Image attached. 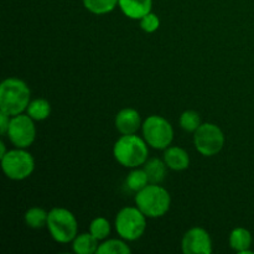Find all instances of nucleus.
Wrapping results in <instances>:
<instances>
[{"mask_svg": "<svg viewBox=\"0 0 254 254\" xmlns=\"http://www.w3.org/2000/svg\"><path fill=\"white\" fill-rule=\"evenodd\" d=\"M195 146L205 156H213L220 153L225 144V135L217 126L211 123L201 124L193 135Z\"/></svg>", "mask_w": 254, "mask_h": 254, "instance_id": "obj_8", "label": "nucleus"}, {"mask_svg": "<svg viewBox=\"0 0 254 254\" xmlns=\"http://www.w3.org/2000/svg\"><path fill=\"white\" fill-rule=\"evenodd\" d=\"M89 231H91V233L97 240L101 241L108 237L109 232H111V225H109V222L106 218L98 217L92 221Z\"/></svg>", "mask_w": 254, "mask_h": 254, "instance_id": "obj_23", "label": "nucleus"}, {"mask_svg": "<svg viewBox=\"0 0 254 254\" xmlns=\"http://www.w3.org/2000/svg\"><path fill=\"white\" fill-rule=\"evenodd\" d=\"M180 126L184 130L193 131L195 133L201 126V119L197 112L195 111H186L181 114L180 117Z\"/></svg>", "mask_w": 254, "mask_h": 254, "instance_id": "obj_22", "label": "nucleus"}, {"mask_svg": "<svg viewBox=\"0 0 254 254\" xmlns=\"http://www.w3.org/2000/svg\"><path fill=\"white\" fill-rule=\"evenodd\" d=\"M146 141L134 134L123 135L114 145V158L126 168H138L148 160V146Z\"/></svg>", "mask_w": 254, "mask_h": 254, "instance_id": "obj_3", "label": "nucleus"}, {"mask_svg": "<svg viewBox=\"0 0 254 254\" xmlns=\"http://www.w3.org/2000/svg\"><path fill=\"white\" fill-rule=\"evenodd\" d=\"M230 245L233 250L242 254L252 253V251H250L252 246V235L246 228H235L230 236Z\"/></svg>", "mask_w": 254, "mask_h": 254, "instance_id": "obj_14", "label": "nucleus"}, {"mask_svg": "<svg viewBox=\"0 0 254 254\" xmlns=\"http://www.w3.org/2000/svg\"><path fill=\"white\" fill-rule=\"evenodd\" d=\"M119 0H83L87 10L93 14H107L117 6Z\"/></svg>", "mask_w": 254, "mask_h": 254, "instance_id": "obj_20", "label": "nucleus"}, {"mask_svg": "<svg viewBox=\"0 0 254 254\" xmlns=\"http://www.w3.org/2000/svg\"><path fill=\"white\" fill-rule=\"evenodd\" d=\"M0 148H1V153H0V158H2V156L5 155V154H6V150H5V144L2 143H0Z\"/></svg>", "mask_w": 254, "mask_h": 254, "instance_id": "obj_26", "label": "nucleus"}, {"mask_svg": "<svg viewBox=\"0 0 254 254\" xmlns=\"http://www.w3.org/2000/svg\"><path fill=\"white\" fill-rule=\"evenodd\" d=\"M149 178L146 175L145 170H133L128 175L126 180V185L128 186L129 190L134 191V192H139L143 190L145 186H148Z\"/></svg>", "mask_w": 254, "mask_h": 254, "instance_id": "obj_19", "label": "nucleus"}, {"mask_svg": "<svg viewBox=\"0 0 254 254\" xmlns=\"http://www.w3.org/2000/svg\"><path fill=\"white\" fill-rule=\"evenodd\" d=\"M30 104V89L24 81L19 78H6L0 86V111L17 116L21 114Z\"/></svg>", "mask_w": 254, "mask_h": 254, "instance_id": "obj_1", "label": "nucleus"}, {"mask_svg": "<svg viewBox=\"0 0 254 254\" xmlns=\"http://www.w3.org/2000/svg\"><path fill=\"white\" fill-rule=\"evenodd\" d=\"M146 216L138 207H126L116 218V230L122 238L135 241L143 236L146 227Z\"/></svg>", "mask_w": 254, "mask_h": 254, "instance_id": "obj_5", "label": "nucleus"}, {"mask_svg": "<svg viewBox=\"0 0 254 254\" xmlns=\"http://www.w3.org/2000/svg\"><path fill=\"white\" fill-rule=\"evenodd\" d=\"M160 21H159V17L156 16L153 12H149L145 16H143L140 19V27L145 32H154L158 30Z\"/></svg>", "mask_w": 254, "mask_h": 254, "instance_id": "obj_24", "label": "nucleus"}, {"mask_svg": "<svg viewBox=\"0 0 254 254\" xmlns=\"http://www.w3.org/2000/svg\"><path fill=\"white\" fill-rule=\"evenodd\" d=\"M98 247V240L92 233H82L74 238L73 251L77 254L97 253Z\"/></svg>", "mask_w": 254, "mask_h": 254, "instance_id": "obj_16", "label": "nucleus"}, {"mask_svg": "<svg viewBox=\"0 0 254 254\" xmlns=\"http://www.w3.org/2000/svg\"><path fill=\"white\" fill-rule=\"evenodd\" d=\"M166 164L163 163L160 159L153 158L150 160H146L145 165H144V170H145L146 175L149 178V183L150 184H160L163 183L166 175Z\"/></svg>", "mask_w": 254, "mask_h": 254, "instance_id": "obj_15", "label": "nucleus"}, {"mask_svg": "<svg viewBox=\"0 0 254 254\" xmlns=\"http://www.w3.org/2000/svg\"><path fill=\"white\" fill-rule=\"evenodd\" d=\"M164 160L171 170L175 171L185 170L190 164V158H189L188 153L179 146H171V148L166 149L165 154H164Z\"/></svg>", "mask_w": 254, "mask_h": 254, "instance_id": "obj_13", "label": "nucleus"}, {"mask_svg": "<svg viewBox=\"0 0 254 254\" xmlns=\"http://www.w3.org/2000/svg\"><path fill=\"white\" fill-rule=\"evenodd\" d=\"M34 119L27 114H17L14 116L10 121L7 136L10 141L14 144L16 148L25 149L31 145L36 136V128H35Z\"/></svg>", "mask_w": 254, "mask_h": 254, "instance_id": "obj_9", "label": "nucleus"}, {"mask_svg": "<svg viewBox=\"0 0 254 254\" xmlns=\"http://www.w3.org/2000/svg\"><path fill=\"white\" fill-rule=\"evenodd\" d=\"M10 114L5 113V112L0 111V130H1L2 135L7 134V130H9V126H10Z\"/></svg>", "mask_w": 254, "mask_h": 254, "instance_id": "obj_25", "label": "nucleus"}, {"mask_svg": "<svg viewBox=\"0 0 254 254\" xmlns=\"http://www.w3.org/2000/svg\"><path fill=\"white\" fill-rule=\"evenodd\" d=\"M170 202L171 198L169 192L158 184L145 186L135 195L136 207L146 217L156 218L164 216L170 208Z\"/></svg>", "mask_w": 254, "mask_h": 254, "instance_id": "obj_2", "label": "nucleus"}, {"mask_svg": "<svg viewBox=\"0 0 254 254\" xmlns=\"http://www.w3.org/2000/svg\"><path fill=\"white\" fill-rule=\"evenodd\" d=\"M98 254H127L130 253V248L119 240H109L102 243L97 250Z\"/></svg>", "mask_w": 254, "mask_h": 254, "instance_id": "obj_21", "label": "nucleus"}, {"mask_svg": "<svg viewBox=\"0 0 254 254\" xmlns=\"http://www.w3.org/2000/svg\"><path fill=\"white\" fill-rule=\"evenodd\" d=\"M118 4L127 16L140 20L151 11L153 0H119Z\"/></svg>", "mask_w": 254, "mask_h": 254, "instance_id": "obj_12", "label": "nucleus"}, {"mask_svg": "<svg viewBox=\"0 0 254 254\" xmlns=\"http://www.w3.org/2000/svg\"><path fill=\"white\" fill-rule=\"evenodd\" d=\"M49 213L40 207H32L25 213V222L31 228H42L47 226Z\"/></svg>", "mask_w": 254, "mask_h": 254, "instance_id": "obj_18", "label": "nucleus"}, {"mask_svg": "<svg viewBox=\"0 0 254 254\" xmlns=\"http://www.w3.org/2000/svg\"><path fill=\"white\" fill-rule=\"evenodd\" d=\"M181 247L185 254H210L212 252L210 235L200 227L191 228L185 233Z\"/></svg>", "mask_w": 254, "mask_h": 254, "instance_id": "obj_10", "label": "nucleus"}, {"mask_svg": "<svg viewBox=\"0 0 254 254\" xmlns=\"http://www.w3.org/2000/svg\"><path fill=\"white\" fill-rule=\"evenodd\" d=\"M144 139L155 149H166L174 139V129L165 118L151 116L143 124Z\"/></svg>", "mask_w": 254, "mask_h": 254, "instance_id": "obj_7", "label": "nucleus"}, {"mask_svg": "<svg viewBox=\"0 0 254 254\" xmlns=\"http://www.w3.org/2000/svg\"><path fill=\"white\" fill-rule=\"evenodd\" d=\"M47 227L54 240L59 243H68L77 237V220L66 208H54L50 211Z\"/></svg>", "mask_w": 254, "mask_h": 254, "instance_id": "obj_4", "label": "nucleus"}, {"mask_svg": "<svg viewBox=\"0 0 254 254\" xmlns=\"http://www.w3.org/2000/svg\"><path fill=\"white\" fill-rule=\"evenodd\" d=\"M2 171L11 180H24L29 178L35 169L34 158L30 153L16 149L10 150L1 158Z\"/></svg>", "mask_w": 254, "mask_h": 254, "instance_id": "obj_6", "label": "nucleus"}, {"mask_svg": "<svg viewBox=\"0 0 254 254\" xmlns=\"http://www.w3.org/2000/svg\"><path fill=\"white\" fill-rule=\"evenodd\" d=\"M116 127L123 135L135 134L140 128V116L133 108L122 109L116 117Z\"/></svg>", "mask_w": 254, "mask_h": 254, "instance_id": "obj_11", "label": "nucleus"}, {"mask_svg": "<svg viewBox=\"0 0 254 254\" xmlns=\"http://www.w3.org/2000/svg\"><path fill=\"white\" fill-rule=\"evenodd\" d=\"M51 113V106L46 99H35V101L30 102L27 106V114L31 117L34 121H44Z\"/></svg>", "mask_w": 254, "mask_h": 254, "instance_id": "obj_17", "label": "nucleus"}]
</instances>
